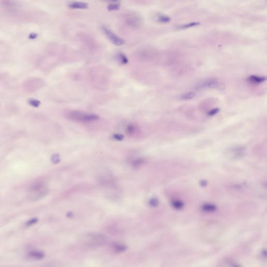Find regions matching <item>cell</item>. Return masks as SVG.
<instances>
[{
    "label": "cell",
    "mask_w": 267,
    "mask_h": 267,
    "mask_svg": "<svg viewBox=\"0 0 267 267\" xmlns=\"http://www.w3.org/2000/svg\"><path fill=\"white\" fill-rule=\"evenodd\" d=\"M195 88L197 90L209 88L218 90H223L225 89V86L223 83L216 79L210 78L199 82L196 85Z\"/></svg>",
    "instance_id": "cell-1"
},
{
    "label": "cell",
    "mask_w": 267,
    "mask_h": 267,
    "mask_svg": "<svg viewBox=\"0 0 267 267\" xmlns=\"http://www.w3.org/2000/svg\"><path fill=\"white\" fill-rule=\"evenodd\" d=\"M68 115L70 118L74 120L82 122H88L94 121L97 120L99 116L95 114L83 113L78 111H73L70 112Z\"/></svg>",
    "instance_id": "cell-2"
},
{
    "label": "cell",
    "mask_w": 267,
    "mask_h": 267,
    "mask_svg": "<svg viewBox=\"0 0 267 267\" xmlns=\"http://www.w3.org/2000/svg\"><path fill=\"white\" fill-rule=\"evenodd\" d=\"M103 30L105 32V34L107 35L110 40L114 45H121L124 43L125 40L123 39L122 38L116 35L111 30H110L109 28L103 27Z\"/></svg>",
    "instance_id": "cell-3"
},
{
    "label": "cell",
    "mask_w": 267,
    "mask_h": 267,
    "mask_svg": "<svg viewBox=\"0 0 267 267\" xmlns=\"http://www.w3.org/2000/svg\"><path fill=\"white\" fill-rule=\"evenodd\" d=\"M42 80H39L38 79L33 78L25 82L24 88L26 91L29 92H34L37 90V89L40 88L41 86Z\"/></svg>",
    "instance_id": "cell-4"
},
{
    "label": "cell",
    "mask_w": 267,
    "mask_h": 267,
    "mask_svg": "<svg viewBox=\"0 0 267 267\" xmlns=\"http://www.w3.org/2000/svg\"><path fill=\"white\" fill-rule=\"evenodd\" d=\"M30 191L32 193H34L35 195V196L33 197H36V198H38L44 195L46 192V190L43 183H37L31 186Z\"/></svg>",
    "instance_id": "cell-5"
},
{
    "label": "cell",
    "mask_w": 267,
    "mask_h": 267,
    "mask_svg": "<svg viewBox=\"0 0 267 267\" xmlns=\"http://www.w3.org/2000/svg\"><path fill=\"white\" fill-rule=\"evenodd\" d=\"M71 9H86L88 7V4L83 2H74L69 5Z\"/></svg>",
    "instance_id": "cell-6"
},
{
    "label": "cell",
    "mask_w": 267,
    "mask_h": 267,
    "mask_svg": "<svg viewBox=\"0 0 267 267\" xmlns=\"http://www.w3.org/2000/svg\"><path fill=\"white\" fill-rule=\"evenodd\" d=\"M266 80V78L263 76H258L256 75H252L249 76L248 78V82H251L252 84H258L262 82H264Z\"/></svg>",
    "instance_id": "cell-7"
},
{
    "label": "cell",
    "mask_w": 267,
    "mask_h": 267,
    "mask_svg": "<svg viewBox=\"0 0 267 267\" xmlns=\"http://www.w3.org/2000/svg\"><path fill=\"white\" fill-rule=\"evenodd\" d=\"M231 152L232 155L234 157H239L240 156H243V154L244 153V150L243 148H240V147H237V148H234L231 150Z\"/></svg>",
    "instance_id": "cell-8"
},
{
    "label": "cell",
    "mask_w": 267,
    "mask_h": 267,
    "mask_svg": "<svg viewBox=\"0 0 267 267\" xmlns=\"http://www.w3.org/2000/svg\"><path fill=\"white\" fill-rule=\"evenodd\" d=\"M196 94L193 91H191L188 92H186L182 94L180 96V99L183 100H191L195 97Z\"/></svg>",
    "instance_id": "cell-9"
},
{
    "label": "cell",
    "mask_w": 267,
    "mask_h": 267,
    "mask_svg": "<svg viewBox=\"0 0 267 267\" xmlns=\"http://www.w3.org/2000/svg\"><path fill=\"white\" fill-rule=\"evenodd\" d=\"M29 256L31 258H35L36 259H41L45 257V254L41 252H37L34 251L32 252L29 254Z\"/></svg>",
    "instance_id": "cell-10"
},
{
    "label": "cell",
    "mask_w": 267,
    "mask_h": 267,
    "mask_svg": "<svg viewBox=\"0 0 267 267\" xmlns=\"http://www.w3.org/2000/svg\"><path fill=\"white\" fill-rule=\"evenodd\" d=\"M118 60L122 64H126L128 63V58L124 54L120 53L118 56Z\"/></svg>",
    "instance_id": "cell-11"
},
{
    "label": "cell",
    "mask_w": 267,
    "mask_h": 267,
    "mask_svg": "<svg viewBox=\"0 0 267 267\" xmlns=\"http://www.w3.org/2000/svg\"><path fill=\"white\" fill-rule=\"evenodd\" d=\"M120 4H111L108 5V9L110 11H116L120 9Z\"/></svg>",
    "instance_id": "cell-12"
},
{
    "label": "cell",
    "mask_w": 267,
    "mask_h": 267,
    "mask_svg": "<svg viewBox=\"0 0 267 267\" xmlns=\"http://www.w3.org/2000/svg\"><path fill=\"white\" fill-rule=\"evenodd\" d=\"M29 105H31L32 107H38L40 105V102L38 100H36V99H30L28 101Z\"/></svg>",
    "instance_id": "cell-13"
},
{
    "label": "cell",
    "mask_w": 267,
    "mask_h": 267,
    "mask_svg": "<svg viewBox=\"0 0 267 267\" xmlns=\"http://www.w3.org/2000/svg\"><path fill=\"white\" fill-rule=\"evenodd\" d=\"M203 208L204 210H206L208 211H214V210L216 209V207L213 205H210V204L203 205Z\"/></svg>",
    "instance_id": "cell-14"
},
{
    "label": "cell",
    "mask_w": 267,
    "mask_h": 267,
    "mask_svg": "<svg viewBox=\"0 0 267 267\" xmlns=\"http://www.w3.org/2000/svg\"><path fill=\"white\" fill-rule=\"evenodd\" d=\"M126 249V247L123 245H117L115 246L114 247V250L115 251L118 253H121L124 251Z\"/></svg>",
    "instance_id": "cell-15"
},
{
    "label": "cell",
    "mask_w": 267,
    "mask_h": 267,
    "mask_svg": "<svg viewBox=\"0 0 267 267\" xmlns=\"http://www.w3.org/2000/svg\"><path fill=\"white\" fill-rule=\"evenodd\" d=\"M159 21L161 22H169L170 20V18L167 16L161 15L159 16L158 18Z\"/></svg>",
    "instance_id": "cell-16"
},
{
    "label": "cell",
    "mask_w": 267,
    "mask_h": 267,
    "mask_svg": "<svg viewBox=\"0 0 267 267\" xmlns=\"http://www.w3.org/2000/svg\"><path fill=\"white\" fill-rule=\"evenodd\" d=\"M219 111H220V109L219 108H214V109L211 110L208 113V115L209 116H212L215 115L216 114L218 113Z\"/></svg>",
    "instance_id": "cell-17"
},
{
    "label": "cell",
    "mask_w": 267,
    "mask_h": 267,
    "mask_svg": "<svg viewBox=\"0 0 267 267\" xmlns=\"http://www.w3.org/2000/svg\"><path fill=\"white\" fill-rule=\"evenodd\" d=\"M135 130V127L133 125H130L127 127V133L129 134H131L134 133Z\"/></svg>",
    "instance_id": "cell-18"
},
{
    "label": "cell",
    "mask_w": 267,
    "mask_h": 267,
    "mask_svg": "<svg viewBox=\"0 0 267 267\" xmlns=\"http://www.w3.org/2000/svg\"><path fill=\"white\" fill-rule=\"evenodd\" d=\"M173 206L174 208H177V209H180L182 207H183V203H182L180 202V201H174L173 203Z\"/></svg>",
    "instance_id": "cell-19"
},
{
    "label": "cell",
    "mask_w": 267,
    "mask_h": 267,
    "mask_svg": "<svg viewBox=\"0 0 267 267\" xmlns=\"http://www.w3.org/2000/svg\"><path fill=\"white\" fill-rule=\"evenodd\" d=\"M52 161H53V162L55 163H57L59 162L60 158H59V156L58 155V154H54L53 156H52Z\"/></svg>",
    "instance_id": "cell-20"
},
{
    "label": "cell",
    "mask_w": 267,
    "mask_h": 267,
    "mask_svg": "<svg viewBox=\"0 0 267 267\" xmlns=\"http://www.w3.org/2000/svg\"><path fill=\"white\" fill-rule=\"evenodd\" d=\"M113 138L117 140H122L124 139V136L121 134H115L113 135Z\"/></svg>",
    "instance_id": "cell-21"
},
{
    "label": "cell",
    "mask_w": 267,
    "mask_h": 267,
    "mask_svg": "<svg viewBox=\"0 0 267 267\" xmlns=\"http://www.w3.org/2000/svg\"><path fill=\"white\" fill-rule=\"evenodd\" d=\"M198 24H199V23H197V22H193V23H191V24H189L185 25L184 26H183L182 27H181V28H189V27L196 26Z\"/></svg>",
    "instance_id": "cell-22"
},
{
    "label": "cell",
    "mask_w": 267,
    "mask_h": 267,
    "mask_svg": "<svg viewBox=\"0 0 267 267\" xmlns=\"http://www.w3.org/2000/svg\"><path fill=\"white\" fill-rule=\"evenodd\" d=\"M37 221H38L37 219L35 218L31 219V220L27 222V223H26V225L27 226H30L31 225L33 224L36 223V222H37Z\"/></svg>",
    "instance_id": "cell-23"
},
{
    "label": "cell",
    "mask_w": 267,
    "mask_h": 267,
    "mask_svg": "<svg viewBox=\"0 0 267 267\" xmlns=\"http://www.w3.org/2000/svg\"><path fill=\"white\" fill-rule=\"evenodd\" d=\"M38 34L36 33H31L29 35V39H35L38 37Z\"/></svg>",
    "instance_id": "cell-24"
},
{
    "label": "cell",
    "mask_w": 267,
    "mask_h": 267,
    "mask_svg": "<svg viewBox=\"0 0 267 267\" xmlns=\"http://www.w3.org/2000/svg\"><path fill=\"white\" fill-rule=\"evenodd\" d=\"M150 204L152 206H155L158 204V201H157V200L155 199H152L150 201Z\"/></svg>",
    "instance_id": "cell-25"
},
{
    "label": "cell",
    "mask_w": 267,
    "mask_h": 267,
    "mask_svg": "<svg viewBox=\"0 0 267 267\" xmlns=\"http://www.w3.org/2000/svg\"><path fill=\"white\" fill-rule=\"evenodd\" d=\"M110 1H112V2H115L118 1V0H110Z\"/></svg>",
    "instance_id": "cell-26"
}]
</instances>
